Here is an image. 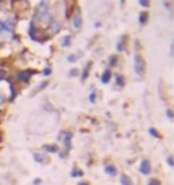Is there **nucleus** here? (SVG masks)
Here are the masks:
<instances>
[{
  "instance_id": "obj_1",
  "label": "nucleus",
  "mask_w": 174,
  "mask_h": 185,
  "mask_svg": "<svg viewBox=\"0 0 174 185\" xmlns=\"http://www.w3.org/2000/svg\"><path fill=\"white\" fill-rule=\"evenodd\" d=\"M36 18H37V21H40V22H52L48 3H41V4L38 5L37 12H36Z\"/></svg>"
},
{
  "instance_id": "obj_2",
  "label": "nucleus",
  "mask_w": 174,
  "mask_h": 185,
  "mask_svg": "<svg viewBox=\"0 0 174 185\" xmlns=\"http://www.w3.org/2000/svg\"><path fill=\"white\" fill-rule=\"evenodd\" d=\"M133 64H135V71H136V74H138L139 76H143L144 72H146V64H144L143 57H140L139 55H136Z\"/></svg>"
},
{
  "instance_id": "obj_3",
  "label": "nucleus",
  "mask_w": 174,
  "mask_h": 185,
  "mask_svg": "<svg viewBox=\"0 0 174 185\" xmlns=\"http://www.w3.org/2000/svg\"><path fill=\"white\" fill-rule=\"evenodd\" d=\"M72 26L75 30H80L83 26V21H82V15H80V11H76L75 15L72 18Z\"/></svg>"
},
{
  "instance_id": "obj_4",
  "label": "nucleus",
  "mask_w": 174,
  "mask_h": 185,
  "mask_svg": "<svg viewBox=\"0 0 174 185\" xmlns=\"http://www.w3.org/2000/svg\"><path fill=\"white\" fill-rule=\"evenodd\" d=\"M140 171H142V174H144V176L150 174V171H151V163H150L148 159L142 161V163H140Z\"/></svg>"
},
{
  "instance_id": "obj_5",
  "label": "nucleus",
  "mask_w": 174,
  "mask_h": 185,
  "mask_svg": "<svg viewBox=\"0 0 174 185\" xmlns=\"http://www.w3.org/2000/svg\"><path fill=\"white\" fill-rule=\"evenodd\" d=\"M34 74V71H23V72H21L19 75H18V80L19 82H25V83H27L29 82V79H30V76Z\"/></svg>"
},
{
  "instance_id": "obj_6",
  "label": "nucleus",
  "mask_w": 174,
  "mask_h": 185,
  "mask_svg": "<svg viewBox=\"0 0 174 185\" xmlns=\"http://www.w3.org/2000/svg\"><path fill=\"white\" fill-rule=\"evenodd\" d=\"M110 78H112V72L109 71V70H106V71L102 74V76H101V80H102V83H109V80H110Z\"/></svg>"
},
{
  "instance_id": "obj_7",
  "label": "nucleus",
  "mask_w": 174,
  "mask_h": 185,
  "mask_svg": "<svg viewBox=\"0 0 174 185\" xmlns=\"http://www.w3.org/2000/svg\"><path fill=\"white\" fill-rule=\"evenodd\" d=\"M71 139H72V134L71 132H67L65 134V139H64V144H65L67 150H71Z\"/></svg>"
},
{
  "instance_id": "obj_8",
  "label": "nucleus",
  "mask_w": 174,
  "mask_h": 185,
  "mask_svg": "<svg viewBox=\"0 0 174 185\" xmlns=\"http://www.w3.org/2000/svg\"><path fill=\"white\" fill-rule=\"evenodd\" d=\"M120 182H121V185H132V180L127 174H123L120 177Z\"/></svg>"
},
{
  "instance_id": "obj_9",
  "label": "nucleus",
  "mask_w": 174,
  "mask_h": 185,
  "mask_svg": "<svg viewBox=\"0 0 174 185\" xmlns=\"http://www.w3.org/2000/svg\"><path fill=\"white\" fill-rule=\"evenodd\" d=\"M44 150L48 151V153H57V151H59L57 146H55V144H45V146H44Z\"/></svg>"
},
{
  "instance_id": "obj_10",
  "label": "nucleus",
  "mask_w": 174,
  "mask_h": 185,
  "mask_svg": "<svg viewBox=\"0 0 174 185\" xmlns=\"http://www.w3.org/2000/svg\"><path fill=\"white\" fill-rule=\"evenodd\" d=\"M105 171H106L108 174H110V176H114L116 173H117V170H116V167H114L113 165H108V166L105 167Z\"/></svg>"
},
{
  "instance_id": "obj_11",
  "label": "nucleus",
  "mask_w": 174,
  "mask_h": 185,
  "mask_svg": "<svg viewBox=\"0 0 174 185\" xmlns=\"http://www.w3.org/2000/svg\"><path fill=\"white\" fill-rule=\"evenodd\" d=\"M60 27H61V26H60V23H59V22H53V23H52V31H53L55 34L60 31Z\"/></svg>"
},
{
  "instance_id": "obj_12",
  "label": "nucleus",
  "mask_w": 174,
  "mask_h": 185,
  "mask_svg": "<svg viewBox=\"0 0 174 185\" xmlns=\"http://www.w3.org/2000/svg\"><path fill=\"white\" fill-rule=\"evenodd\" d=\"M147 18H148V14H147V12H142V14H140V18H139V21H140L142 25H144V23L147 22Z\"/></svg>"
},
{
  "instance_id": "obj_13",
  "label": "nucleus",
  "mask_w": 174,
  "mask_h": 185,
  "mask_svg": "<svg viewBox=\"0 0 174 185\" xmlns=\"http://www.w3.org/2000/svg\"><path fill=\"white\" fill-rule=\"evenodd\" d=\"M71 37L69 36H67V37H64L63 38V41H61V46H69V44H71Z\"/></svg>"
},
{
  "instance_id": "obj_14",
  "label": "nucleus",
  "mask_w": 174,
  "mask_h": 185,
  "mask_svg": "<svg viewBox=\"0 0 174 185\" xmlns=\"http://www.w3.org/2000/svg\"><path fill=\"white\" fill-rule=\"evenodd\" d=\"M90 67H91V63H88V65L84 68V72H83V75H82V80H86L87 75H88V70H90Z\"/></svg>"
},
{
  "instance_id": "obj_15",
  "label": "nucleus",
  "mask_w": 174,
  "mask_h": 185,
  "mask_svg": "<svg viewBox=\"0 0 174 185\" xmlns=\"http://www.w3.org/2000/svg\"><path fill=\"white\" fill-rule=\"evenodd\" d=\"M34 159H36L37 162H44L46 158L42 154H34Z\"/></svg>"
},
{
  "instance_id": "obj_16",
  "label": "nucleus",
  "mask_w": 174,
  "mask_h": 185,
  "mask_svg": "<svg viewBox=\"0 0 174 185\" xmlns=\"http://www.w3.org/2000/svg\"><path fill=\"white\" fill-rule=\"evenodd\" d=\"M116 82H117V86H121V87H123L124 86V78L117 75V76H116Z\"/></svg>"
},
{
  "instance_id": "obj_17",
  "label": "nucleus",
  "mask_w": 174,
  "mask_h": 185,
  "mask_svg": "<svg viewBox=\"0 0 174 185\" xmlns=\"http://www.w3.org/2000/svg\"><path fill=\"white\" fill-rule=\"evenodd\" d=\"M80 56H82V55H80ZM78 57L79 56H76V55H69V56L67 57V60H68L69 63H75L78 60Z\"/></svg>"
},
{
  "instance_id": "obj_18",
  "label": "nucleus",
  "mask_w": 174,
  "mask_h": 185,
  "mask_svg": "<svg viewBox=\"0 0 174 185\" xmlns=\"http://www.w3.org/2000/svg\"><path fill=\"white\" fill-rule=\"evenodd\" d=\"M150 134H151V135H154L155 138L161 139V134H159V132H158V131H156V129H155V128H151V129H150Z\"/></svg>"
},
{
  "instance_id": "obj_19",
  "label": "nucleus",
  "mask_w": 174,
  "mask_h": 185,
  "mask_svg": "<svg viewBox=\"0 0 174 185\" xmlns=\"http://www.w3.org/2000/svg\"><path fill=\"white\" fill-rule=\"evenodd\" d=\"M72 177H82L83 176V171H80V170H74L71 173Z\"/></svg>"
},
{
  "instance_id": "obj_20",
  "label": "nucleus",
  "mask_w": 174,
  "mask_h": 185,
  "mask_svg": "<svg viewBox=\"0 0 174 185\" xmlns=\"http://www.w3.org/2000/svg\"><path fill=\"white\" fill-rule=\"evenodd\" d=\"M10 90H11V97H10V99L12 101V99L15 98V88H14V86H12V84H10Z\"/></svg>"
},
{
  "instance_id": "obj_21",
  "label": "nucleus",
  "mask_w": 174,
  "mask_h": 185,
  "mask_svg": "<svg viewBox=\"0 0 174 185\" xmlns=\"http://www.w3.org/2000/svg\"><path fill=\"white\" fill-rule=\"evenodd\" d=\"M147 185H161V182H159V180H156V178H154V180H150L148 184Z\"/></svg>"
},
{
  "instance_id": "obj_22",
  "label": "nucleus",
  "mask_w": 174,
  "mask_h": 185,
  "mask_svg": "<svg viewBox=\"0 0 174 185\" xmlns=\"http://www.w3.org/2000/svg\"><path fill=\"white\" fill-rule=\"evenodd\" d=\"M95 98H97V92H91L90 94V102H95Z\"/></svg>"
},
{
  "instance_id": "obj_23",
  "label": "nucleus",
  "mask_w": 174,
  "mask_h": 185,
  "mask_svg": "<svg viewBox=\"0 0 174 185\" xmlns=\"http://www.w3.org/2000/svg\"><path fill=\"white\" fill-rule=\"evenodd\" d=\"M139 4L143 5V7H148V5H150V1H147V0H140V1H139Z\"/></svg>"
},
{
  "instance_id": "obj_24",
  "label": "nucleus",
  "mask_w": 174,
  "mask_h": 185,
  "mask_svg": "<svg viewBox=\"0 0 174 185\" xmlns=\"http://www.w3.org/2000/svg\"><path fill=\"white\" fill-rule=\"evenodd\" d=\"M4 102H5V97H4V94L0 91V105H3Z\"/></svg>"
},
{
  "instance_id": "obj_25",
  "label": "nucleus",
  "mask_w": 174,
  "mask_h": 185,
  "mask_svg": "<svg viewBox=\"0 0 174 185\" xmlns=\"http://www.w3.org/2000/svg\"><path fill=\"white\" fill-rule=\"evenodd\" d=\"M116 61H117V57L116 56L110 57V65H116Z\"/></svg>"
},
{
  "instance_id": "obj_26",
  "label": "nucleus",
  "mask_w": 174,
  "mask_h": 185,
  "mask_svg": "<svg viewBox=\"0 0 174 185\" xmlns=\"http://www.w3.org/2000/svg\"><path fill=\"white\" fill-rule=\"evenodd\" d=\"M78 70L76 68H74V70H71V71H69V76H75V75H78Z\"/></svg>"
},
{
  "instance_id": "obj_27",
  "label": "nucleus",
  "mask_w": 174,
  "mask_h": 185,
  "mask_svg": "<svg viewBox=\"0 0 174 185\" xmlns=\"http://www.w3.org/2000/svg\"><path fill=\"white\" fill-rule=\"evenodd\" d=\"M51 74H52V70H51V68H45V70H44V75H46V76H49Z\"/></svg>"
},
{
  "instance_id": "obj_28",
  "label": "nucleus",
  "mask_w": 174,
  "mask_h": 185,
  "mask_svg": "<svg viewBox=\"0 0 174 185\" xmlns=\"http://www.w3.org/2000/svg\"><path fill=\"white\" fill-rule=\"evenodd\" d=\"M117 49H118V51H120V52H121V51H124V42H118Z\"/></svg>"
},
{
  "instance_id": "obj_29",
  "label": "nucleus",
  "mask_w": 174,
  "mask_h": 185,
  "mask_svg": "<svg viewBox=\"0 0 174 185\" xmlns=\"http://www.w3.org/2000/svg\"><path fill=\"white\" fill-rule=\"evenodd\" d=\"M166 114H167V117H169V118H173V112H171L170 109L167 110V112H166Z\"/></svg>"
},
{
  "instance_id": "obj_30",
  "label": "nucleus",
  "mask_w": 174,
  "mask_h": 185,
  "mask_svg": "<svg viewBox=\"0 0 174 185\" xmlns=\"http://www.w3.org/2000/svg\"><path fill=\"white\" fill-rule=\"evenodd\" d=\"M4 29H5V25L3 23V22H0V33H1L3 30H4Z\"/></svg>"
},
{
  "instance_id": "obj_31",
  "label": "nucleus",
  "mask_w": 174,
  "mask_h": 185,
  "mask_svg": "<svg viewBox=\"0 0 174 185\" xmlns=\"http://www.w3.org/2000/svg\"><path fill=\"white\" fill-rule=\"evenodd\" d=\"M167 163L170 165V166H173V158H171V157H169V158H167Z\"/></svg>"
},
{
  "instance_id": "obj_32",
  "label": "nucleus",
  "mask_w": 174,
  "mask_h": 185,
  "mask_svg": "<svg viewBox=\"0 0 174 185\" xmlns=\"http://www.w3.org/2000/svg\"><path fill=\"white\" fill-rule=\"evenodd\" d=\"M41 184V180H40V178H36V180H34V185H40Z\"/></svg>"
},
{
  "instance_id": "obj_33",
  "label": "nucleus",
  "mask_w": 174,
  "mask_h": 185,
  "mask_svg": "<svg viewBox=\"0 0 174 185\" xmlns=\"http://www.w3.org/2000/svg\"><path fill=\"white\" fill-rule=\"evenodd\" d=\"M78 185H88V184H87V182H79Z\"/></svg>"
}]
</instances>
